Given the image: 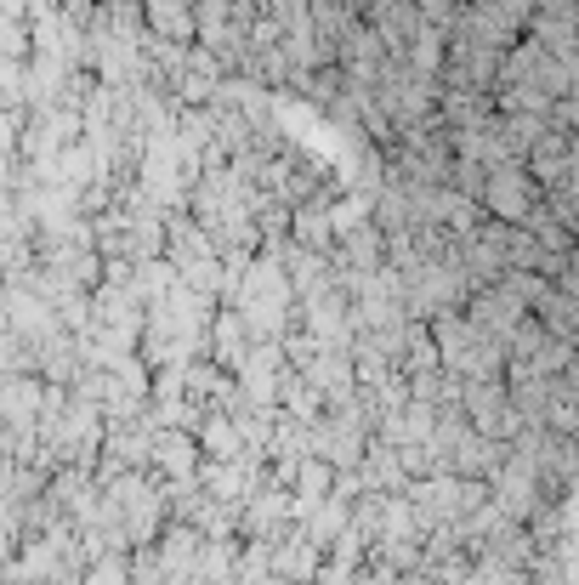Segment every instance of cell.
Wrapping results in <instances>:
<instances>
[{
	"mask_svg": "<svg viewBox=\"0 0 579 585\" xmlns=\"http://www.w3.org/2000/svg\"><path fill=\"white\" fill-rule=\"evenodd\" d=\"M205 449H211V455H228V461H233V455H239V432L216 421V426H211V438H205Z\"/></svg>",
	"mask_w": 579,
	"mask_h": 585,
	"instance_id": "1",
	"label": "cell"
},
{
	"mask_svg": "<svg viewBox=\"0 0 579 585\" xmlns=\"http://www.w3.org/2000/svg\"><path fill=\"white\" fill-rule=\"evenodd\" d=\"M91 585H125V563H120V557H108V563H97Z\"/></svg>",
	"mask_w": 579,
	"mask_h": 585,
	"instance_id": "2",
	"label": "cell"
}]
</instances>
